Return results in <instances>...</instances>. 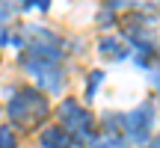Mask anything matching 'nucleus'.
<instances>
[{
	"mask_svg": "<svg viewBox=\"0 0 160 148\" xmlns=\"http://www.w3.org/2000/svg\"><path fill=\"white\" fill-rule=\"evenodd\" d=\"M65 51L62 47H39V45H24L18 53V62L27 74H33L36 89L45 95H59L65 86V68H62Z\"/></svg>",
	"mask_w": 160,
	"mask_h": 148,
	"instance_id": "f257e3e1",
	"label": "nucleus"
},
{
	"mask_svg": "<svg viewBox=\"0 0 160 148\" xmlns=\"http://www.w3.org/2000/svg\"><path fill=\"white\" fill-rule=\"evenodd\" d=\"M6 116L15 131H45V121L51 116V101L36 86H18L12 89V98L6 101Z\"/></svg>",
	"mask_w": 160,
	"mask_h": 148,
	"instance_id": "f03ea898",
	"label": "nucleus"
},
{
	"mask_svg": "<svg viewBox=\"0 0 160 148\" xmlns=\"http://www.w3.org/2000/svg\"><path fill=\"white\" fill-rule=\"evenodd\" d=\"M57 125L62 131L71 133L77 145H92V139L98 136V121L95 116L86 110V104H80L77 98H62L57 107Z\"/></svg>",
	"mask_w": 160,
	"mask_h": 148,
	"instance_id": "7ed1b4c3",
	"label": "nucleus"
},
{
	"mask_svg": "<svg viewBox=\"0 0 160 148\" xmlns=\"http://www.w3.org/2000/svg\"><path fill=\"white\" fill-rule=\"evenodd\" d=\"M151 127H154V101H142L125 113V136L133 148L151 145Z\"/></svg>",
	"mask_w": 160,
	"mask_h": 148,
	"instance_id": "20e7f679",
	"label": "nucleus"
},
{
	"mask_svg": "<svg viewBox=\"0 0 160 148\" xmlns=\"http://www.w3.org/2000/svg\"><path fill=\"white\" fill-rule=\"evenodd\" d=\"M89 148H131L125 136V113H104L98 121V136Z\"/></svg>",
	"mask_w": 160,
	"mask_h": 148,
	"instance_id": "39448f33",
	"label": "nucleus"
},
{
	"mask_svg": "<svg viewBox=\"0 0 160 148\" xmlns=\"http://www.w3.org/2000/svg\"><path fill=\"white\" fill-rule=\"evenodd\" d=\"M39 145L42 148H77V142L71 139L68 131H62L59 125H48L39 133Z\"/></svg>",
	"mask_w": 160,
	"mask_h": 148,
	"instance_id": "423d86ee",
	"label": "nucleus"
},
{
	"mask_svg": "<svg viewBox=\"0 0 160 148\" xmlns=\"http://www.w3.org/2000/svg\"><path fill=\"white\" fill-rule=\"evenodd\" d=\"M98 53L107 57V59H128V57H131V45L122 42L119 36H101V42H98Z\"/></svg>",
	"mask_w": 160,
	"mask_h": 148,
	"instance_id": "0eeeda50",
	"label": "nucleus"
},
{
	"mask_svg": "<svg viewBox=\"0 0 160 148\" xmlns=\"http://www.w3.org/2000/svg\"><path fill=\"white\" fill-rule=\"evenodd\" d=\"M104 83V71H89V74H86V89H83V101L86 104H92V101H95V92H98V86H101Z\"/></svg>",
	"mask_w": 160,
	"mask_h": 148,
	"instance_id": "6e6552de",
	"label": "nucleus"
},
{
	"mask_svg": "<svg viewBox=\"0 0 160 148\" xmlns=\"http://www.w3.org/2000/svg\"><path fill=\"white\" fill-rule=\"evenodd\" d=\"M21 139H18V131L12 125H0V148H18Z\"/></svg>",
	"mask_w": 160,
	"mask_h": 148,
	"instance_id": "1a4fd4ad",
	"label": "nucleus"
},
{
	"mask_svg": "<svg viewBox=\"0 0 160 148\" xmlns=\"http://www.w3.org/2000/svg\"><path fill=\"white\" fill-rule=\"evenodd\" d=\"M95 21L101 24V27H119V15H116V12H110L107 6H101V9H98Z\"/></svg>",
	"mask_w": 160,
	"mask_h": 148,
	"instance_id": "9d476101",
	"label": "nucleus"
},
{
	"mask_svg": "<svg viewBox=\"0 0 160 148\" xmlns=\"http://www.w3.org/2000/svg\"><path fill=\"white\" fill-rule=\"evenodd\" d=\"M15 12H18V6H12V3H0V30H3V24L9 21Z\"/></svg>",
	"mask_w": 160,
	"mask_h": 148,
	"instance_id": "9b49d317",
	"label": "nucleus"
},
{
	"mask_svg": "<svg viewBox=\"0 0 160 148\" xmlns=\"http://www.w3.org/2000/svg\"><path fill=\"white\" fill-rule=\"evenodd\" d=\"M151 83H154V89L160 92V68H151Z\"/></svg>",
	"mask_w": 160,
	"mask_h": 148,
	"instance_id": "f8f14e48",
	"label": "nucleus"
},
{
	"mask_svg": "<svg viewBox=\"0 0 160 148\" xmlns=\"http://www.w3.org/2000/svg\"><path fill=\"white\" fill-rule=\"evenodd\" d=\"M148 148H160V133H157L154 139H151V145H148Z\"/></svg>",
	"mask_w": 160,
	"mask_h": 148,
	"instance_id": "ddd939ff",
	"label": "nucleus"
}]
</instances>
